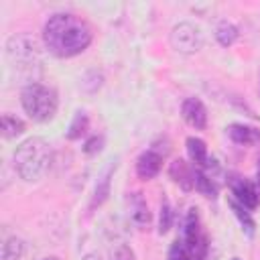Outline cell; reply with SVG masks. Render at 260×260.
<instances>
[{
	"label": "cell",
	"mask_w": 260,
	"mask_h": 260,
	"mask_svg": "<svg viewBox=\"0 0 260 260\" xmlns=\"http://www.w3.org/2000/svg\"><path fill=\"white\" fill-rule=\"evenodd\" d=\"M171 150V144L167 138H156L146 150H142L136 158V175L142 179V181H150L154 179L160 169H162V162L167 158Z\"/></svg>",
	"instance_id": "obj_6"
},
{
	"label": "cell",
	"mask_w": 260,
	"mask_h": 260,
	"mask_svg": "<svg viewBox=\"0 0 260 260\" xmlns=\"http://www.w3.org/2000/svg\"><path fill=\"white\" fill-rule=\"evenodd\" d=\"M240 32H238V26L228 22V20H221L217 26H215V39L221 47H232L236 41H238Z\"/></svg>",
	"instance_id": "obj_18"
},
{
	"label": "cell",
	"mask_w": 260,
	"mask_h": 260,
	"mask_svg": "<svg viewBox=\"0 0 260 260\" xmlns=\"http://www.w3.org/2000/svg\"><path fill=\"white\" fill-rule=\"evenodd\" d=\"M234 260H240V258H234Z\"/></svg>",
	"instance_id": "obj_28"
},
{
	"label": "cell",
	"mask_w": 260,
	"mask_h": 260,
	"mask_svg": "<svg viewBox=\"0 0 260 260\" xmlns=\"http://www.w3.org/2000/svg\"><path fill=\"white\" fill-rule=\"evenodd\" d=\"M91 39L93 32L87 20L71 12H55L43 26L45 49L59 59H71L83 53L91 45Z\"/></svg>",
	"instance_id": "obj_1"
},
{
	"label": "cell",
	"mask_w": 260,
	"mask_h": 260,
	"mask_svg": "<svg viewBox=\"0 0 260 260\" xmlns=\"http://www.w3.org/2000/svg\"><path fill=\"white\" fill-rule=\"evenodd\" d=\"M24 256V242L16 236H10L2 244V260H22Z\"/></svg>",
	"instance_id": "obj_20"
},
{
	"label": "cell",
	"mask_w": 260,
	"mask_h": 260,
	"mask_svg": "<svg viewBox=\"0 0 260 260\" xmlns=\"http://www.w3.org/2000/svg\"><path fill=\"white\" fill-rule=\"evenodd\" d=\"M110 260H136V254L128 244H118L110 252Z\"/></svg>",
	"instance_id": "obj_23"
},
{
	"label": "cell",
	"mask_w": 260,
	"mask_h": 260,
	"mask_svg": "<svg viewBox=\"0 0 260 260\" xmlns=\"http://www.w3.org/2000/svg\"><path fill=\"white\" fill-rule=\"evenodd\" d=\"M228 205L232 207V211H234L236 219L240 221L242 230H246V234H248V236H254V230H256V221H254V217L250 215V209H246V207H244L242 203H238L234 197H230V199H228Z\"/></svg>",
	"instance_id": "obj_16"
},
{
	"label": "cell",
	"mask_w": 260,
	"mask_h": 260,
	"mask_svg": "<svg viewBox=\"0 0 260 260\" xmlns=\"http://www.w3.org/2000/svg\"><path fill=\"white\" fill-rule=\"evenodd\" d=\"M183 244L187 246L189 254L193 256V260H205L207 252H209V240L199 215L197 207H191L185 215V223H183Z\"/></svg>",
	"instance_id": "obj_5"
},
{
	"label": "cell",
	"mask_w": 260,
	"mask_h": 260,
	"mask_svg": "<svg viewBox=\"0 0 260 260\" xmlns=\"http://www.w3.org/2000/svg\"><path fill=\"white\" fill-rule=\"evenodd\" d=\"M53 165L51 144L41 136L22 140L14 150V169L24 181H41Z\"/></svg>",
	"instance_id": "obj_2"
},
{
	"label": "cell",
	"mask_w": 260,
	"mask_h": 260,
	"mask_svg": "<svg viewBox=\"0 0 260 260\" xmlns=\"http://www.w3.org/2000/svg\"><path fill=\"white\" fill-rule=\"evenodd\" d=\"M104 148V136H91L83 142V152L85 154H98Z\"/></svg>",
	"instance_id": "obj_24"
},
{
	"label": "cell",
	"mask_w": 260,
	"mask_h": 260,
	"mask_svg": "<svg viewBox=\"0 0 260 260\" xmlns=\"http://www.w3.org/2000/svg\"><path fill=\"white\" fill-rule=\"evenodd\" d=\"M89 128V118L85 112H75L71 124H69V130H67V140H79Z\"/></svg>",
	"instance_id": "obj_19"
},
{
	"label": "cell",
	"mask_w": 260,
	"mask_h": 260,
	"mask_svg": "<svg viewBox=\"0 0 260 260\" xmlns=\"http://www.w3.org/2000/svg\"><path fill=\"white\" fill-rule=\"evenodd\" d=\"M171 47L177 51V53H183V55H193L197 53L201 47H203V35H201V28L195 26L193 22H179L171 28Z\"/></svg>",
	"instance_id": "obj_7"
},
{
	"label": "cell",
	"mask_w": 260,
	"mask_h": 260,
	"mask_svg": "<svg viewBox=\"0 0 260 260\" xmlns=\"http://www.w3.org/2000/svg\"><path fill=\"white\" fill-rule=\"evenodd\" d=\"M185 146H187V156H189L191 165L197 167V169H203L207 165V160H209L205 140L199 138V136H189L185 140Z\"/></svg>",
	"instance_id": "obj_13"
},
{
	"label": "cell",
	"mask_w": 260,
	"mask_h": 260,
	"mask_svg": "<svg viewBox=\"0 0 260 260\" xmlns=\"http://www.w3.org/2000/svg\"><path fill=\"white\" fill-rule=\"evenodd\" d=\"M20 104L22 110L28 114L32 122H49L55 118L59 110V98L57 91L45 83H26L20 89Z\"/></svg>",
	"instance_id": "obj_3"
},
{
	"label": "cell",
	"mask_w": 260,
	"mask_h": 260,
	"mask_svg": "<svg viewBox=\"0 0 260 260\" xmlns=\"http://www.w3.org/2000/svg\"><path fill=\"white\" fill-rule=\"evenodd\" d=\"M4 53L10 69H14L16 75H30L41 65V47L26 32L12 35L4 45Z\"/></svg>",
	"instance_id": "obj_4"
},
{
	"label": "cell",
	"mask_w": 260,
	"mask_h": 260,
	"mask_svg": "<svg viewBox=\"0 0 260 260\" xmlns=\"http://www.w3.org/2000/svg\"><path fill=\"white\" fill-rule=\"evenodd\" d=\"M256 181H258V187H260V158H258V167H256Z\"/></svg>",
	"instance_id": "obj_26"
},
{
	"label": "cell",
	"mask_w": 260,
	"mask_h": 260,
	"mask_svg": "<svg viewBox=\"0 0 260 260\" xmlns=\"http://www.w3.org/2000/svg\"><path fill=\"white\" fill-rule=\"evenodd\" d=\"M228 136L232 142L240 144V146H248V144H256L260 142V130L254 128V126H248V124H240V122H234L225 128Z\"/></svg>",
	"instance_id": "obj_12"
},
{
	"label": "cell",
	"mask_w": 260,
	"mask_h": 260,
	"mask_svg": "<svg viewBox=\"0 0 260 260\" xmlns=\"http://www.w3.org/2000/svg\"><path fill=\"white\" fill-rule=\"evenodd\" d=\"M41 260H61V258H57V256H45V258H41Z\"/></svg>",
	"instance_id": "obj_27"
},
{
	"label": "cell",
	"mask_w": 260,
	"mask_h": 260,
	"mask_svg": "<svg viewBox=\"0 0 260 260\" xmlns=\"http://www.w3.org/2000/svg\"><path fill=\"white\" fill-rule=\"evenodd\" d=\"M230 189H232V197L242 203L246 209H256L258 203H260V189L254 181L246 179V177H240V175H234L230 181Z\"/></svg>",
	"instance_id": "obj_8"
},
{
	"label": "cell",
	"mask_w": 260,
	"mask_h": 260,
	"mask_svg": "<svg viewBox=\"0 0 260 260\" xmlns=\"http://www.w3.org/2000/svg\"><path fill=\"white\" fill-rule=\"evenodd\" d=\"M167 260H193V256L189 254L187 246L183 244V240H175L169 248V254H167Z\"/></svg>",
	"instance_id": "obj_22"
},
{
	"label": "cell",
	"mask_w": 260,
	"mask_h": 260,
	"mask_svg": "<svg viewBox=\"0 0 260 260\" xmlns=\"http://www.w3.org/2000/svg\"><path fill=\"white\" fill-rule=\"evenodd\" d=\"M126 209H128V217L130 221L138 228V230H148L152 223V213L148 209L146 199L142 197L140 191H130L126 193Z\"/></svg>",
	"instance_id": "obj_9"
},
{
	"label": "cell",
	"mask_w": 260,
	"mask_h": 260,
	"mask_svg": "<svg viewBox=\"0 0 260 260\" xmlns=\"http://www.w3.org/2000/svg\"><path fill=\"white\" fill-rule=\"evenodd\" d=\"M181 116L183 120L195 128V130H205L207 128V108L199 98H187L181 104Z\"/></svg>",
	"instance_id": "obj_10"
},
{
	"label": "cell",
	"mask_w": 260,
	"mask_h": 260,
	"mask_svg": "<svg viewBox=\"0 0 260 260\" xmlns=\"http://www.w3.org/2000/svg\"><path fill=\"white\" fill-rule=\"evenodd\" d=\"M171 225H173V207H171L169 199L162 197L160 207H158V234L160 236L167 234L171 230Z\"/></svg>",
	"instance_id": "obj_21"
},
{
	"label": "cell",
	"mask_w": 260,
	"mask_h": 260,
	"mask_svg": "<svg viewBox=\"0 0 260 260\" xmlns=\"http://www.w3.org/2000/svg\"><path fill=\"white\" fill-rule=\"evenodd\" d=\"M195 189L201 195L209 197V199H215L217 197V185H215L213 177L205 169H197L195 167Z\"/></svg>",
	"instance_id": "obj_15"
},
{
	"label": "cell",
	"mask_w": 260,
	"mask_h": 260,
	"mask_svg": "<svg viewBox=\"0 0 260 260\" xmlns=\"http://www.w3.org/2000/svg\"><path fill=\"white\" fill-rule=\"evenodd\" d=\"M81 260H102V258H100V254H95V252H87Z\"/></svg>",
	"instance_id": "obj_25"
},
{
	"label": "cell",
	"mask_w": 260,
	"mask_h": 260,
	"mask_svg": "<svg viewBox=\"0 0 260 260\" xmlns=\"http://www.w3.org/2000/svg\"><path fill=\"white\" fill-rule=\"evenodd\" d=\"M169 175L183 191L195 189V167L189 165L185 158H175L169 165Z\"/></svg>",
	"instance_id": "obj_11"
},
{
	"label": "cell",
	"mask_w": 260,
	"mask_h": 260,
	"mask_svg": "<svg viewBox=\"0 0 260 260\" xmlns=\"http://www.w3.org/2000/svg\"><path fill=\"white\" fill-rule=\"evenodd\" d=\"M26 130V124L18 118V116H12V114H2V136L6 140H12L20 134H24Z\"/></svg>",
	"instance_id": "obj_17"
},
{
	"label": "cell",
	"mask_w": 260,
	"mask_h": 260,
	"mask_svg": "<svg viewBox=\"0 0 260 260\" xmlns=\"http://www.w3.org/2000/svg\"><path fill=\"white\" fill-rule=\"evenodd\" d=\"M114 169H116V165H110V167L102 173V177L98 179L95 189H93V197H91V207H100V205L108 199V195H110V177H112Z\"/></svg>",
	"instance_id": "obj_14"
}]
</instances>
